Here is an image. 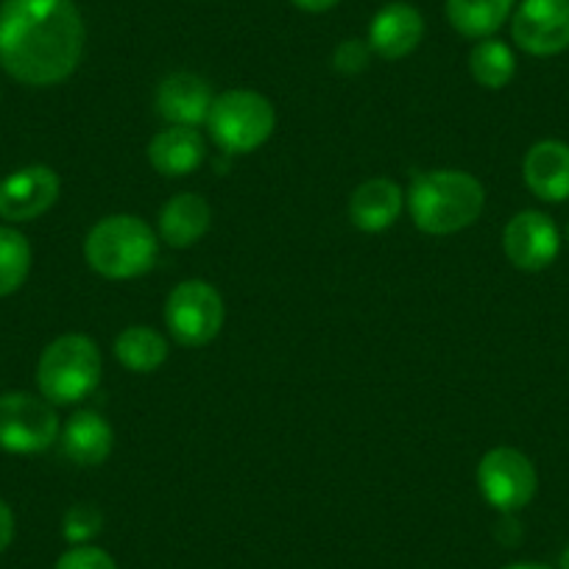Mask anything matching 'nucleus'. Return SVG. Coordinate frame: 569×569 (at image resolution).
Wrapping results in <instances>:
<instances>
[{"label":"nucleus","instance_id":"f257e3e1","mask_svg":"<svg viewBox=\"0 0 569 569\" xmlns=\"http://www.w3.org/2000/svg\"><path fill=\"white\" fill-rule=\"evenodd\" d=\"M84 53V20L73 0H3L0 68L29 87L73 76Z\"/></svg>","mask_w":569,"mask_h":569},{"label":"nucleus","instance_id":"f03ea898","mask_svg":"<svg viewBox=\"0 0 569 569\" xmlns=\"http://www.w3.org/2000/svg\"><path fill=\"white\" fill-rule=\"evenodd\" d=\"M408 212L427 234H456L472 227L486 207V190L467 171H427L410 182Z\"/></svg>","mask_w":569,"mask_h":569},{"label":"nucleus","instance_id":"7ed1b4c3","mask_svg":"<svg viewBox=\"0 0 569 569\" xmlns=\"http://www.w3.org/2000/svg\"><path fill=\"white\" fill-rule=\"evenodd\" d=\"M160 254V240L137 216L101 218L84 240V257L107 279H134L149 273Z\"/></svg>","mask_w":569,"mask_h":569},{"label":"nucleus","instance_id":"20e7f679","mask_svg":"<svg viewBox=\"0 0 569 569\" xmlns=\"http://www.w3.org/2000/svg\"><path fill=\"white\" fill-rule=\"evenodd\" d=\"M101 382V349L81 332L51 341L37 363V386L51 405H73Z\"/></svg>","mask_w":569,"mask_h":569},{"label":"nucleus","instance_id":"39448f33","mask_svg":"<svg viewBox=\"0 0 569 569\" xmlns=\"http://www.w3.org/2000/svg\"><path fill=\"white\" fill-rule=\"evenodd\" d=\"M277 112L254 90H227L212 101L207 129L227 154H251L273 134Z\"/></svg>","mask_w":569,"mask_h":569},{"label":"nucleus","instance_id":"423d86ee","mask_svg":"<svg viewBox=\"0 0 569 569\" xmlns=\"http://www.w3.org/2000/svg\"><path fill=\"white\" fill-rule=\"evenodd\" d=\"M223 297L204 279L179 282L166 302V325L182 347H207L223 327Z\"/></svg>","mask_w":569,"mask_h":569},{"label":"nucleus","instance_id":"0eeeda50","mask_svg":"<svg viewBox=\"0 0 569 569\" xmlns=\"http://www.w3.org/2000/svg\"><path fill=\"white\" fill-rule=\"evenodd\" d=\"M59 416L42 397L12 391L0 393V450L34 456L59 439Z\"/></svg>","mask_w":569,"mask_h":569},{"label":"nucleus","instance_id":"6e6552de","mask_svg":"<svg viewBox=\"0 0 569 569\" xmlns=\"http://www.w3.org/2000/svg\"><path fill=\"white\" fill-rule=\"evenodd\" d=\"M478 489L491 508L500 513H517L536 497L539 475L525 452L495 447L478 463Z\"/></svg>","mask_w":569,"mask_h":569},{"label":"nucleus","instance_id":"1a4fd4ad","mask_svg":"<svg viewBox=\"0 0 569 569\" xmlns=\"http://www.w3.org/2000/svg\"><path fill=\"white\" fill-rule=\"evenodd\" d=\"M511 37L530 57H556L569 48V0H522L511 14Z\"/></svg>","mask_w":569,"mask_h":569},{"label":"nucleus","instance_id":"9d476101","mask_svg":"<svg viewBox=\"0 0 569 569\" xmlns=\"http://www.w3.org/2000/svg\"><path fill=\"white\" fill-rule=\"evenodd\" d=\"M502 251L519 271H545L561 251V232L550 216L525 210L508 221L502 232Z\"/></svg>","mask_w":569,"mask_h":569},{"label":"nucleus","instance_id":"9b49d317","mask_svg":"<svg viewBox=\"0 0 569 569\" xmlns=\"http://www.w3.org/2000/svg\"><path fill=\"white\" fill-rule=\"evenodd\" d=\"M59 190H62V182L53 168H20L0 182V218L12 223L34 221L57 204Z\"/></svg>","mask_w":569,"mask_h":569},{"label":"nucleus","instance_id":"f8f14e48","mask_svg":"<svg viewBox=\"0 0 569 569\" xmlns=\"http://www.w3.org/2000/svg\"><path fill=\"white\" fill-rule=\"evenodd\" d=\"M425 37V18L410 3H388L371 18L369 48L377 57L397 62L410 57Z\"/></svg>","mask_w":569,"mask_h":569},{"label":"nucleus","instance_id":"ddd939ff","mask_svg":"<svg viewBox=\"0 0 569 569\" xmlns=\"http://www.w3.org/2000/svg\"><path fill=\"white\" fill-rule=\"evenodd\" d=\"M212 96L210 84L196 73H173L157 90V112L168 126H199L207 123Z\"/></svg>","mask_w":569,"mask_h":569},{"label":"nucleus","instance_id":"4468645a","mask_svg":"<svg viewBox=\"0 0 569 569\" xmlns=\"http://www.w3.org/2000/svg\"><path fill=\"white\" fill-rule=\"evenodd\" d=\"M522 179L541 201L569 199V146L561 140H541L530 146L522 160Z\"/></svg>","mask_w":569,"mask_h":569},{"label":"nucleus","instance_id":"2eb2a0df","mask_svg":"<svg viewBox=\"0 0 569 569\" xmlns=\"http://www.w3.org/2000/svg\"><path fill=\"white\" fill-rule=\"evenodd\" d=\"M204 157L207 142L193 126H168L149 142V162L162 177H188Z\"/></svg>","mask_w":569,"mask_h":569},{"label":"nucleus","instance_id":"dca6fc26","mask_svg":"<svg viewBox=\"0 0 569 569\" xmlns=\"http://www.w3.org/2000/svg\"><path fill=\"white\" fill-rule=\"evenodd\" d=\"M114 445L112 425L96 410H79L62 427V450L79 467H98L109 458Z\"/></svg>","mask_w":569,"mask_h":569},{"label":"nucleus","instance_id":"f3484780","mask_svg":"<svg viewBox=\"0 0 569 569\" xmlns=\"http://www.w3.org/2000/svg\"><path fill=\"white\" fill-rule=\"evenodd\" d=\"M405 193L391 179H369L349 199V218L360 232H382L399 218Z\"/></svg>","mask_w":569,"mask_h":569},{"label":"nucleus","instance_id":"a211bd4d","mask_svg":"<svg viewBox=\"0 0 569 569\" xmlns=\"http://www.w3.org/2000/svg\"><path fill=\"white\" fill-rule=\"evenodd\" d=\"M212 210L199 193H179L160 212V238L173 249L196 246L210 232Z\"/></svg>","mask_w":569,"mask_h":569},{"label":"nucleus","instance_id":"6ab92c4d","mask_svg":"<svg viewBox=\"0 0 569 569\" xmlns=\"http://www.w3.org/2000/svg\"><path fill=\"white\" fill-rule=\"evenodd\" d=\"M517 0H447V20L467 40H489L513 14Z\"/></svg>","mask_w":569,"mask_h":569},{"label":"nucleus","instance_id":"aec40b11","mask_svg":"<svg viewBox=\"0 0 569 569\" xmlns=\"http://www.w3.org/2000/svg\"><path fill=\"white\" fill-rule=\"evenodd\" d=\"M168 341L162 332H157L154 327L134 325L126 327L118 338H114V358L120 360V366L134 375H151V371L160 369L168 360Z\"/></svg>","mask_w":569,"mask_h":569},{"label":"nucleus","instance_id":"412c9836","mask_svg":"<svg viewBox=\"0 0 569 569\" xmlns=\"http://www.w3.org/2000/svg\"><path fill=\"white\" fill-rule=\"evenodd\" d=\"M469 70L472 79L486 90H502L511 84L513 73H517V57L511 48L500 40H480L469 53Z\"/></svg>","mask_w":569,"mask_h":569},{"label":"nucleus","instance_id":"4be33fe9","mask_svg":"<svg viewBox=\"0 0 569 569\" xmlns=\"http://www.w3.org/2000/svg\"><path fill=\"white\" fill-rule=\"evenodd\" d=\"M31 271V246L23 232L0 227V299L23 288Z\"/></svg>","mask_w":569,"mask_h":569},{"label":"nucleus","instance_id":"5701e85b","mask_svg":"<svg viewBox=\"0 0 569 569\" xmlns=\"http://www.w3.org/2000/svg\"><path fill=\"white\" fill-rule=\"evenodd\" d=\"M103 528V513L96 506H73L62 519V533L70 545H87Z\"/></svg>","mask_w":569,"mask_h":569},{"label":"nucleus","instance_id":"b1692460","mask_svg":"<svg viewBox=\"0 0 569 569\" xmlns=\"http://www.w3.org/2000/svg\"><path fill=\"white\" fill-rule=\"evenodd\" d=\"M53 569H118L107 550L92 545H76L68 552H62Z\"/></svg>","mask_w":569,"mask_h":569},{"label":"nucleus","instance_id":"393cba45","mask_svg":"<svg viewBox=\"0 0 569 569\" xmlns=\"http://www.w3.org/2000/svg\"><path fill=\"white\" fill-rule=\"evenodd\" d=\"M371 48L363 40H343L332 53V68L343 76H358L369 68Z\"/></svg>","mask_w":569,"mask_h":569},{"label":"nucleus","instance_id":"a878e982","mask_svg":"<svg viewBox=\"0 0 569 569\" xmlns=\"http://www.w3.org/2000/svg\"><path fill=\"white\" fill-rule=\"evenodd\" d=\"M14 539V513L7 502L0 500V552L7 550Z\"/></svg>","mask_w":569,"mask_h":569},{"label":"nucleus","instance_id":"bb28decb","mask_svg":"<svg viewBox=\"0 0 569 569\" xmlns=\"http://www.w3.org/2000/svg\"><path fill=\"white\" fill-rule=\"evenodd\" d=\"M293 7L302 9V12L310 14H321V12H330L332 7H338L341 0H291Z\"/></svg>","mask_w":569,"mask_h":569},{"label":"nucleus","instance_id":"cd10ccee","mask_svg":"<svg viewBox=\"0 0 569 569\" xmlns=\"http://www.w3.org/2000/svg\"><path fill=\"white\" fill-rule=\"evenodd\" d=\"M500 536H502V541H506V545H517L519 536H522V530H519L517 519H513L511 513H506V519H502Z\"/></svg>","mask_w":569,"mask_h":569},{"label":"nucleus","instance_id":"c85d7f7f","mask_svg":"<svg viewBox=\"0 0 569 569\" xmlns=\"http://www.w3.org/2000/svg\"><path fill=\"white\" fill-rule=\"evenodd\" d=\"M502 569H552L547 563H536V561H522V563H511V567H502Z\"/></svg>","mask_w":569,"mask_h":569},{"label":"nucleus","instance_id":"c756f323","mask_svg":"<svg viewBox=\"0 0 569 569\" xmlns=\"http://www.w3.org/2000/svg\"><path fill=\"white\" fill-rule=\"evenodd\" d=\"M558 569H569V545L561 550V558H558Z\"/></svg>","mask_w":569,"mask_h":569},{"label":"nucleus","instance_id":"7c9ffc66","mask_svg":"<svg viewBox=\"0 0 569 569\" xmlns=\"http://www.w3.org/2000/svg\"><path fill=\"white\" fill-rule=\"evenodd\" d=\"M567 240H569V223H567Z\"/></svg>","mask_w":569,"mask_h":569}]
</instances>
